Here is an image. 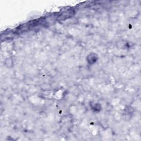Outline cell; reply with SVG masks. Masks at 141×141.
<instances>
[{
    "label": "cell",
    "mask_w": 141,
    "mask_h": 141,
    "mask_svg": "<svg viewBox=\"0 0 141 141\" xmlns=\"http://www.w3.org/2000/svg\"><path fill=\"white\" fill-rule=\"evenodd\" d=\"M98 55L95 53H91L87 57V61L90 65L95 63L98 61Z\"/></svg>",
    "instance_id": "6da1fadb"
},
{
    "label": "cell",
    "mask_w": 141,
    "mask_h": 141,
    "mask_svg": "<svg viewBox=\"0 0 141 141\" xmlns=\"http://www.w3.org/2000/svg\"><path fill=\"white\" fill-rule=\"evenodd\" d=\"M92 107V109L94 110L95 111H100L101 109L100 105L98 103H94L93 104V106H91Z\"/></svg>",
    "instance_id": "7a4b0ae2"
}]
</instances>
